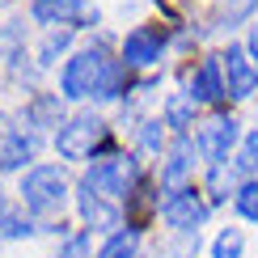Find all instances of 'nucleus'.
I'll list each match as a JSON object with an SVG mask.
<instances>
[{"instance_id":"obj_2","label":"nucleus","mask_w":258,"mask_h":258,"mask_svg":"<svg viewBox=\"0 0 258 258\" xmlns=\"http://www.w3.org/2000/svg\"><path fill=\"white\" fill-rule=\"evenodd\" d=\"M63 199H68V174H63V165L42 161V165H30L21 174V208L30 216H38V220L59 216Z\"/></svg>"},{"instance_id":"obj_21","label":"nucleus","mask_w":258,"mask_h":258,"mask_svg":"<svg viewBox=\"0 0 258 258\" xmlns=\"http://www.w3.org/2000/svg\"><path fill=\"white\" fill-rule=\"evenodd\" d=\"M245 254V233L241 229H220V237L212 241V258H241Z\"/></svg>"},{"instance_id":"obj_15","label":"nucleus","mask_w":258,"mask_h":258,"mask_svg":"<svg viewBox=\"0 0 258 258\" xmlns=\"http://www.w3.org/2000/svg\"><path fill=\"white\" fill-rule=\"evenodd\" d=\"M0 59L9 63L13 77H21V68H26V21H5L0 26Z\"/></svg>"},{"instance_id":"obj_1","label":"nucleus","mask_w":258,"mask_h":258,"mask_svg":"<svg viewBox=\"0 0 258 258\" xmlns=\"http://www.w3.org/2000/svg\"><path fill=\"white\" fill-rule=\"evenodd\" d=\"M132 89V68L123 59H110L106 47H85L77 51L59 72V98L63 102H119L123 93Z\"/></svg>"},{"instance_id":"obj_24","label":"nucleus","mask_w":258,"mask_h":258,"mask_svg":"<svg viewBox=\"0 0 258 258\" xmlns=\"http://www.w3.org/2000/svg\"><path fill=\"white\" fill-rule=\"evenodd\" d=\"M165 144V119H144L140 123V148L144 153H161Z\"/></svg>"},{"instance_id":"obj_14","label":"nucleus","mask_w":258,"mask_h":258,"mask_svg":"<svg viewBox=\"0 0 258 258\" xmlns=\"http://www.w3.org/2000/svg\"><path fill=\"white\" fill-rule=\"evenodd\" d=\"M38 132H13L0 148V174H13V169H26V161H34L38 153Z\"/></svg>"},{"instance_id":"obj_9","label":"nucleus","mask_w":258,"mask_h":258,"mask_svg":"<svg viewBox=\"0 0 258 258\" xmlns=\"http://www.w3.org/2000/svg\"><path fill=\"white\" fill-rule=\"evenodd\" d=\"M195 165H199V148L190 144L186 136H178L174 144H169L165 161H161V186H165L169 195L186 190V186H190V178H195Z\"/></svg>"},{"instance_id":"obj_28","label":"nucleus","mask_w":258,"mask_h":258,"mask_svg":"<svg viewBox=\"0 0 258 258\" xmlns=\"http://www.w3.org/2000/svg\"><path fill=\"white\" fill-rule=\"evenodd\" d=\"M13 132H17V127H9V114H0V148H5V140L13 136Z\"/></svg>"},{"instance_id":"obj_7","label":"nucleus","mask_w":258,"mask_h":258,"mask_svg":"<svg viewBox=\"0 0 258 258\" xmlns=\"http://www.w3.org/2000/svg\"><path fill=\"white\" fill-rule=\"evenodd\" d=\"M237 144H241V123L233 119V114H216V119H208V123L199 127V140H195L199 157L208 161V165H224V157H229Z\"/></svg>"},{"instance_id":"obj_5","label":"nucleus","mask_w":258,"mask_h":258,"mask_svg":"<svg viewBox=\"0 0 258 258\" xmlns=\"http://www.w3.org/2000/svg\"><path fill=\"white\" fill-rule=\"evenodd\" d=\"M30 21L47 30H89L102 21V9L89 0H30Z\"/></svg>"},{"instance_id":"obj_17","label":"nucleus","mask_w":258,"mask_h":258,"mask_svg":"<svg viewBox=\"0 0 258 258\" xmlns=\"http://www.w3.org/2000/svg\"><path fill=\"white\" fill-rule=\"evenodd\" d=\"M93 258H140V224H127V229H114L110 237L98 245Z\"/></svg>"},{"instance_id":"obj_10","label":"nucleus","mask_w":258,"mask_h":258,"mask_svg":"<svg viewBox=\"0 0 258 258\" xmlns=\"http://www.w3.org/2000/svg\"><path fill=\"white\" fill-rule=\"evenodd\" d=\"M186 93H190L199 106H220L224 98H229V89H224V63H220V55L199 59L195 68L186 72Z\"/></svg>"},{"instance_id":"obj_19","label":"nucleus","mask_w":258,"mask_h":258,"mask_svg":"<svg viewBox=\"0 0 258 258\" xmlns=\"http://www.w3.org/2000/svg\"><path fill=\"white\" fill-rule=\"evenodd\" d=\"M68 42H72V30H47V38H42L38 51H34V63L38 68H51V63L68 51Z\"/></svg>"},{"instance_id":"obj_12","label":"nucleus","mask_w":258,"mask_h":258,"mask_svg":"<svg viewBox=\"0 0 258 258\" xmlns=\"http://www.w3.org/2000/svg\"><path fill=\"white\" fill-rule=\"evenodd\" d=\"M77 208H81V220L89 224V233L98 229V233H114V229H123V212H119V203H110V199H102V195H93L89 186H77Z\"/></svg>"},{"instance_id":"obj_4","label":"nucleus","mask_w":258,"mask_h":258,"mask_svg":"<svg viewBox=\"0 0 258 258\" xmlns=\"http://www.w3.org/2000/svg\"><path fill=\"white\" fill-rule=\"evenodd\" d=\"M110 140V123L98 114H72L55 132V153L59 161H93Z\"/></svg>"},{"instance_id":"obj_20","label":"nucleus","mask_w":258,"mask_h":258,"mask_svg":"<svg viewBox=\"0 0 258 258\" xmlns=\"http://www.w3.org/2000/svg\"><path fill=\"white\" fill-rule=\"evenodd\" d=\"M254 13H258V0H224L220 13H216V26L233 30V26H241V21H250Z\"/></svg>"},{"instance_id":"obj_13","label":"nucleus","mask_w":258,"mask_h":258,"mask_svg":"<svg viewBox=\"0 0 258 258\" xmlns=\"http://www.w3.org/2000/svg\"><path fill=\"white\" fill-rule=\"evenodd\" d=\"M21 123L30 127V132H47V127H59L68 123L63 119V98L59 93H34V98L26 102V110H21Z\"/></svg>"},{"instance_id":"obj_16","label":"nucleus","mask_w":258,"mask_h":258,"mask_svg":"<svg viewBox=\"0 0 258 258\" xmlns=\"http://www.w3.org/2000/svg\"><path fill=\"white\" fill-rule=\"evenodd\" d=\"M195 114H199V102L190 98L186 89H182V93H169L165 106H161V119H165V127H174L178 136H186L190 127H195Z\"/></svg>"},{"instance_id":"obj_6","label":"nucleus","mask_w":258,"mask_h":258,"mask_svg":"<svg viewBox=\"0 0 258 258\" xmlns=\"http://www.w3.org/2000/svg\"><path fill=\"white\" fill-rule=\"evenodd\" d=\"M161 220L174 233H182V237H195L199 224L208 220V199H203V190L186 186V190H178V195H169L161 203Z\"/></svg>"},{"instance_id":"obj_8","label":"nucleus","mask_w":258,"mask_h":258,"mask_svg":"<svg viewBox=\"0 0 258 258\" xmlns=\"http://www.w3.org/2000/svg\"><path fill=\"white\" fill-rule=\"evenodd\" d=\"M220 63H224V89H229V98H237V102L254 98L258 93V63L250 59V51L229 42L220 51Z\"/></svg>"},{"instance_id":"obj_25","label":"nucleus","mask_w":258,"mask_h":258,"mask_svg":"<svg viewBox=\"0 0 258 258\" xmlns=\"http://www.w3.org/2000/svg\"><path fill=\"white\" fill-rule=\"evenodd\" d=\"M55 258H93V250H89V229H81V233H72L68 241H59Z\"/></svg>"},{"instance_id":"obj_23","label":"nucleus","mask_w":258,"mask_h":258,"mask_svg":"<svg viewBox=\"0 0 258 258\" xmlns=\"http://www.w3.org/2000/svg\"><path fill=\"white\" fill-rule=\"evenodd\" d=\"M233 203H237V212L245 220H254L258 224V178H245L241 182V190L233 195Z\"/></svg>"},{"instance_id":"obj_11","label":"nucleus","mask_w":258,"mask_h":258,"mask_svg":"<svg viewBox=\"0 0 258 258\" xmlns=\"http://www.w3.org/2000/svg\"><path fill=\"white\" fill-rule=\"evenodd\" d=\"M165 30L161 26H136L132 34L123 38V63L127 68H153V63H161V55H165Z\"/></svg>"},{"instance_id":"obj_26","label":"nucleus","mask_w":258,"mask_h":258,"mask_svg":"<svg viewBox=\"0 0 258 258\" xmlns=\"http://www.w3.org/2000/svg\"><path fill=\"white\" fill-rule=\"evenodd\" d=\"M233 165H237L241 174H254V169H258V132H250V136L241 140V153H237Z\"/></svg>"},{"instance_id":"obj_27","label":"nucleus","mask_w":258,"mask_h":258,"mask_svg":"<svg viewBox=\"0 0 258 258\" xmlns=\"http://www.w3.org/2000/svg\"><path fill=\"white\" fill-rule=\"evenodd\" d=\"M245 51H250V59L258 63V21L250 26V42H245Z\"/></svg>"},{"instance_id":"obj_22","label":"nucleus","mask_w":258,"mask_h":258,"mask_svg":"<svg viewBox=\"0 0 258 258\" xmlns=\"http://www.w3.org/2000/svg\"><path fill=\"white\" fill-rule=\"evenodd\" d=\"M0 233H5V237H13V241H21V237H30V233H34V220H21V212L17 208H9V212H0Z\"/></svg>"},{"instance_id":"obj_18","label":"nucleus","mask_w":258,"mask_h":258,"mask_svg":"<svg viewBox=\"0 0 258 258\" xmlns=\"http://www.w3.org/2000/svg\"><path fill=\"white\" fill-rule=\"evenodd\" d=\"M237 178H241L237 165H212L208 169V186H203V190H208V203H224V199H229V190L237 195V190H241Z\"/></svg>"},{"instance_id":"obj_3","label":"nucleus","mask_w":258,"mask_h":258,"mask_svg":"<svg viewBox=\"0 0 258 258\" xmlns=\"http://www.w3.org/2000/svg\"><path fill=\"white\" fill-rule=\"evenodd\" d=\"M81 186H89L93 195L119 203V199H132L140 190V161L132 153H119V157H106V161H93L85 169Z\"/></svg>"}]
</instances>
